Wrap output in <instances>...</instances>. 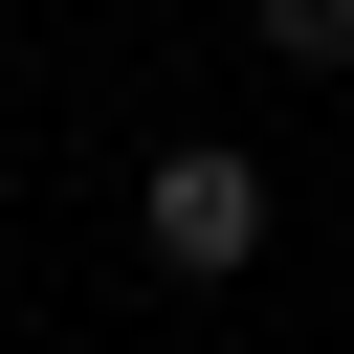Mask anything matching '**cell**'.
<instances>
[{
    "label": "cell",
    "instance_id": "obj_1",
    "mask_svg": "<svg viewBox=\"0 0 354 354\" xmlns=\"http://www.w3.org/2000/svg\"><path fill=\"white\" fill-rule=\"evenodd\" d=\"M266 221H288V177H266L243 133H177V155L133 177V243H155L177 288H243V266H266Z\"/></svg>",
    "mask_w": 354,
    "mask_h": 354
},
{
    "label": "cell",
    "instance_id": "obj_2",
    "mask_svg": "<svg viewBox=\"0 0 354 354\" xmlns=\"http://www.w3.org/2000/svg\"><path fill=\"white\" fill-rule=\"evenodd\" d=\"M243 44H266V66H310V88H332V66H354V0H243Z\"/></svg>",
    "mask_w": 354,
    "mask_h": 354
}]
</instances>
